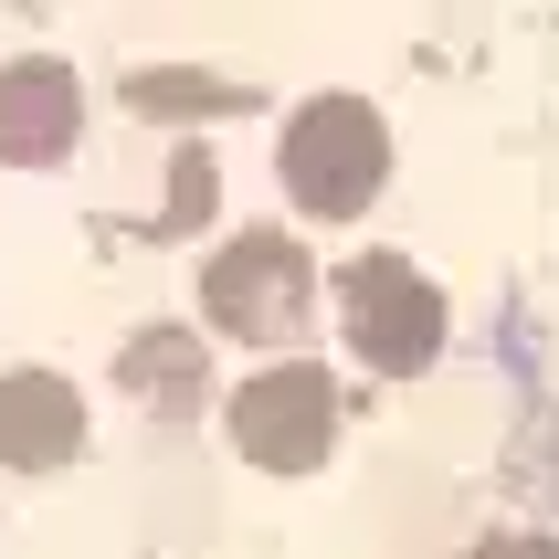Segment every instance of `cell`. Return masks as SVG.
<instances>
[{
  "instance_id": "obj_3",
  "label": "cell",
  "mask_w": 559,
  "mask_h": 559,
  "mask_svg": "<svg viewBox=\"0 0 559 559\" xmlns=\"http://www.w3.org/2000/svg\"><path fill=\"white\" fill-rule=\"evenodd\" d=\"M222 433H233V454H253V465L307 475V465H328V443H338V380L317 370V359H275V370H253L243 391L222 402Z\"/></svg>"
},
{
  "instance_id": "obj_9",
  "label": "cell",
  "mask_w": 559,
  "mask_h": 559,
  "mask_svg": "<svg viewBox=\"0 0 559 559\" xmlns=\"http://www.w3.org/2000/svg\"><path fill=\"white\" fill-rule=\"evenodd\" d=\"M212 222V158L180 148V180H169V212H158V233H201Z\"/></svg>"
},
{
  "instance_id": "obj_6",
  "label": "cell",
  "mask_w": 559,
  "mask_h": 559,
  "mask_svg": "<svg viewBox=\"0 0 559 559\" xmlns=\"http://www.w3.org/2000/svg\"><path fill=\"white\" fill-rule=\"evenodd\" d=\"M85 454V402L53 370H0V465H74Z\"/></svg>"
},
{
  "instance_id": "obj_2",
  "label": "cell",
  "mask_w": 559,
  "mask_h": 559,
  "mask_svg": "<svg viewBox=\"0 0 559 559\" xmlns=\"http://www.w3.org/2000/svg\"><path fill=\"white\" fill-rule=\"evenodd\" d=\"M307 307H317V264L296 233H233L201 264V317L222 338H296Z\"/></svg>"
},
{
  "instance_id": "obj_7",
  "label": "cell",
  "mask_w": 559,
  "mask_h": 559,
  "mask_svg": "<svg viewBox=\"0 0 559 559\" xmlns=\"http://www.w3.org/2000/svg\"><path fill=\"white\" fill-rule=\"evenodd\" d=\"M127 106H138V117H222V106H243V85H233V74L158 63V74H138V85H127Z\"/></svg>"
},
{
  "instance_id": "obj_5",
  "label": "cell",
  "mask_w": 559,
  "mask_h": 559,
  "mask_svg": "<svg viewBox=\"0 0 559 559\" xmlns=\"http://www.w3.org/2000/svg\"><path fill=\"white\" fill-rule=\"evenodd\" d=\"M74 127H85V85H74V63H53V53L0 63V158L43 169V158L74 148Z\"/></svg>"
},
{
  "instance_id": "obj_10",
  "label": "cell",
  "mask_w": 559,
  "mask_h": 559,
  "mask_svg": "<svg viewBox=\"0 0 559 559\" xmlns=\"http://www.w3.org/2000/svg\"><path fill=\"white\" fill-rule=\"evenodd\" d=\"M486 559H559L549 538H486Z\"/></svg>"
},
{
  "instance_id": "obj_1",
  "label": "cell",
  "mask_w": 559,
  "mask_h": 559,
  "mask_svg": "<svg viewBox=\"0 0 559 559\" xmlns=\"http://www.w3.org/2000/svg\"><path fill=\"white\" fill-rule=\"evenodd\" d=\"M380 180H391V127H380V106H359V95H307V106L285 117V190H296V212L348 222V212H370Z\"/></svg>"
},
{
  "instance_id": "obj_8",
  "label": "cell",
  "mask_w": 559,
  "mask_h": 559,
  "mask_svg": "<svg viewBox=\"0 0 559 559\" xmlns=\"http://www.w3.org/2000/svg\"><path fill=\"white\" fill-rule=\"evenodd\" d=\"M127 380L138 391H201V348L190 338H127Z\"/></svg>"
},
{
  "instance_id": "obj_4",
  "label": "cell",
  "mask_w": 559,
  "mask_h": 559,
  "mask_svg": "<svg viewBox=\"0 0 559 559\" xmlns=\"http://www.w3.org/2000/svg\"><path fill=\"white\" fill-rule=\"evenodd\" d=\"M338 307H348V348H359L370 370H391V380H412V370L443 348V285H433V275H412L402 253L348 264Z\"/></svg>"
}]
</instances>
